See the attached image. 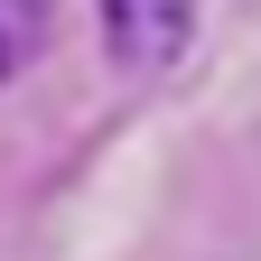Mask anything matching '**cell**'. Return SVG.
<instances>
[{"label":"cell","mask_w":261,"mask_h":261,"mask_svg":"<svg viewBox=\"0 0 261 261\" xmlns=\"http://www.w3.org/2000/svg\"><path fill=\"white\" fill-rule=\"evenodd\" d=\"M103 19V56L121 75H168L196 38V0H93Z\"/></svg>","instance_id":"cell-1"},{"label":"cell","mask_w":261,"mask_h":261,"mask_svg":"<svg viewBox=\"0 0 261 261\" xmlns=\"http://www.w3.org/2000/svg\"><path fill=\"white\" fill-rule=\"evenodd\" d=\"M38 47H47V0H0V84L28 75Z\"/></svg>","instance_id":"cell-2"}]
</instances>
